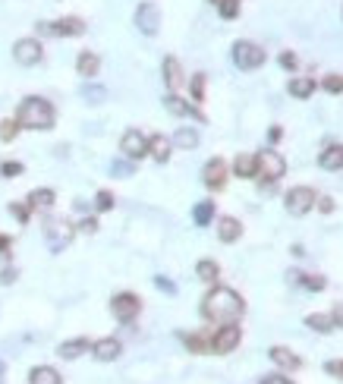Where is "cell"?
I'll list each match as a JSON object with an SVG mask.
<instances>
[{
    "instance_id": "obj_1",
    "label": "cell",
    "mask_w": 343,
    "mask_h": 384,
    "mask_svg": "<svg viewBox=\"0 0 343 384\" xmlns=\"http://www.w3.org/2000/svg\"><path fill=\"white\" fill-rule=\"evenodd\" d=\"M243 312H246V302L230 287H214L211 293L202 299V318H208V322H214V324L240 322Z\"/></svg>"
},
{
    "instance_id": "obj_2",
    "label": "cell",
    "mask_w": 343,
    "mask_h": 384,
    "mask_svg": "<svg viewBox=\"0 0 343 384\" xmlns=\"http://www.w3.org/2000/svg\"><path fill=\"white\" fill-rule=\"evenodd\" d=\"M54 120H57L54 104H51L48 98H42V95L22 98L19 110H16V123H19L22 130H42V132L54 130Z\"/></svg>"
},
{
    "instance_id": "obj_3",
    "label": "cell",
    "mask_w": 343,
    "mask_h": 384,
    "mask_svg": "<svg viewBox=\"0 0 343 384\" xmlns=\"http://www.w3.org/2000/svg\"><path fill=\"white\" fill-rule=\"evenodd\" d=\"M283 173H287V161H283V155H277V151H271V148H265L261 155H255V180H258L261 186L268 183V189H271Z\"/></svg>"
},
{
    "instance_id": "obj_4",
    "label": "cell",
    "mask_w": 343,
    "mask_h": 384,
    "mask_svg": "<svg viewBox=\"0 0 343 384\" xmlns=\"http://www.w3.org/2000/svg\"><path fill=\"white\" fill-rule=\"evenodd\" d=\"M76 236V227L69 224L67 218H48L44 220V240H48V249L51 252H63V249L73 243Z\"/></svg>"
},
{
    "instance_id": "obj_5",
    "label": "cell",
    "mask_w": 343,
    "mask_h": 384,
    "mask_svg": "<svg viewBox=\"0 0 343 384\" xmlns=\"http://www.w3.org/2000/svg\"><path fill=\"white\" fill-rule=\"evenodd\" d=\"M240 340H243L240 324L227 322V324H220L211 337H208V347H211V353H220V356H224V353H234L236 347H240Z\"/></svg>"
},
{
    "instance_id": "obj_6",
    "label": "cell",
    "mask_w": 343,
    "mask_h": 384,
    "mask_svg": "<svg viewBox=\"0 0 343 384\" xmlns=\"http://www.w3.org/2000/svg\"><path fill=\"white\" fill-rule=\"evenodd\" d=\"M38 35H51V38H79L85 35V22L79 16H63L57 22H38Z\"/></svg>"
},
{
    "instance_id": "obj_7",
    "label": "cell",
    "mask_w": 343,
    "mask_h": 384,
    "mask_svg": "<svg viewBox=\"0 0 343 384\" xmlns=\"http://www.w3.org/2000/svg\"><path fill=\"white\" fill-rule=\"evenodd\" d=\"M265 60H268V54H265V48H258L255 42H236L234 44V63L240 69H258Z\"/></svg>"
},
{
    "instance_id": "obj_8",
    "label": "cell",
    "mask_w": 343,
    "mask_h": 384,
    "mask_svg": "<svg viewBox=\"0 0 343 384\" xmlns=\"http://www.w3.org/2000/svg\"><path fill=\"white\" fill-rule=\"evenodd\" d=\"M13 60L19 63V67H38V63L44 60V48L38 38H19V42L13 44Z\"/></svg>"
},
{
    "instance_id": "obj_9",
    "label": "cell",
    "mask_w": 343,
    "mask_h": 384,
    "mask_svg": "<svg viewBox=\"0 0 343 384\" xmlns=\"http://www.w3.org/2000/svg\"><path fill=\"white\" fill-rule=\"evenodd\" d=\"M110 312H114V318L123 324H130L132 318L142 312V299H139L136 293H117L114 299H110Z\"/></svg>"
},
{
    "instance_id": "obj_10",
    "label": "cell",
    "mask_w": 343,
    "mask_h": 384,
    "mask_svg": "<svg viewBox=\"0 0 343 384\" xmlns=\"http://www.w3.org/2000/svg\"><path fill=\"white\" fill-rule=\"evenodd\" d=\"M312 208H315V189H309V186H293V189L287 192V211L293 214V218L309 214Z\"/></svg>"
},
{
    "instance_id": "obj_11",
    "label": "cell",
    "mask_w": 343,
    "mask_h": 384,
    "mask_svg": "<svg viewBox=\"0 0 343 384\" xmlns=\"http://www.w3.org/2000/svg\"><path fill=\"white\" fill-rule=\"evenodd\" d=\"M132 22H136V28L142 35H158V28H161V10H158V3H151V0L139 3Z\"/></svg>"
},
{
    "instance_id": "obj_12",
    "label": "cell",
    "mask_w": 343,
    "mask_h": 384,
    "mask_svg": "<svg viewBox=\"0 0 343 384\" xmlns=\"http://www.w3.org/2000/svg\"><path fill=\"white\" fill-rule=\"evenodd\" d=\"M120 151H123L126 161H142L148 155V139L139 130H126L123 139H120Z\"/></svg>"
},
{
    "instance_id": "obj_13",
    "label": "cell",
    "mask_w": 343,
    "mask_h": 384,
    "mask_svg": "<svg viewBox=\"0 0 343 384\" xmlns=\"http://www.w3.org/2000/svg\"><path fill=\"white\" fill-rule=\"evenodd\" d=\"M164 107L170 110L173 117H193V120H199V123H205V114H202L195 104H189V101H183V98L177 95V91H170V95H164Z\"/></svg>"
},
{
    "instance_id": "obj_14",
    "label": "cell",
    "mask_w": 343,
    "mask_h": 384,
    "mask_svg": "<svg viewBox=\"0 0 343 384\" xmlns=\"http://www.w3.org/2000/svg\"><path fill=\"white\" fill-rule=\"evenodd\" d=\"M202 183L208 189H224L227 183V161L224 158H211L205 167H202Z\"/></svg>"
},
{
    "instance_id": "obj_15",
    "label": "cell",
    "mask_w": 343,
    "mask_h": 384,
    "mask_svg": "<svg viewBox=\"0 0 343 384\" xmlns=\"http://www.w3.org/2000/svg\"><path fill=\"white\" fill-rule=\"evenodd\" d=\"M91 353H95L98 363H114V359L123 353V343H120L117 337H104V340L91 343Z\"/></svg>"
},
{
    "instance_id": "obj_16",
    "label": "cell",
    "mask_w": 343,
    "mask_h": 384,
    "mask_svg": "<svg viewBox=\"0 0 343 384\" xmlns=\"http://www.w3.org/2000/svg\"><path fill=\"white\" fill-rule=\"evenodd\" d=\"M98 69H101V57L95 51H82V54L76 57V73L82 76V79H95Z\"/></svg>"
},
{
    "instance_id": "obj_17",
    "label": "cell",
    "mask_w": 343,
    "mask_h": 384,
    "mask_svg": "<svg viewBox=\"0 0 343 384\" xmlns=\"http://www.w3.org/2000/svg\"><path fill=\"white\" fill-rule=\"evenodd\" d=\"M161 69H164L167 89H170V91H179V89H183L186 79H183V67H179L177 57H164V67H161Z\"/></svg>"
},
{
    "instance_id": "obj_18",
    "label": "cell",
    "mask_w": 343,
    "mask_h": 384,
    "mask_svg": "<svg viewBox=\"0 0 343 384\" xmlns=\"http://www.w3.org/2000/svg\"><path fill=\"white\" fill-rule=\"evenodd\" d=\"M268 356H271V363L281 365V369H287V372H296V369L302 365V359L296 356L293 350H287V347H271Z\"/></svg>"
},
{
    "instance_id": "obj_19",
    "label": "cell",
    "mask_w": 343,
    "mask_h": 384,
    "mask_svg": "<svg viewBox=\"0 0 343 384\" xmlns=\"http://www.w3.org/2000/svg\"><path fill=\"white\" fill-rule=\"evenodd\" d=\"M148 155L158 161V164H167V161H170V139L161 136V132L158 136H151L148 139Z\"/></svg>"
},
{
    "instance_id": "obj_20",
    "label": "cell",
    "mask_w": 343,
    "mask_h": 384,
    "mask_svg": "<svg viewBox=\"0 0 343 384\" xmlns=\"http://www.w3.org/2000/svg\"><path fill=\"white\" fill-rule=\"evenodd\" d=\"M218 236H220V243H236L243 236V224L236 218H220L218 220Z\"/></svg>"
},
{
    "instance_id": "obj_21",
    "label": "cell",
    "mask_w": 343,
    "mask_h": 384,
    "mask_svg": "<svg viewBox=\"0 0 343 384\" xmlns=\"http://www.w3.org/2000/svg\"><path fill=\"white\" fill-rule=\"evenodd\" d=\"M91 350V343L85 340V337H76V340H67L57 347V356L60 359H76V356H82V353Z\"/></svg>"
},
{
    "instance_id": "obj_22",
    "label": "cell",
    "mask_w": 343,
    "mask_h": 384,
    "mask_svg": "<svg viewBox=\"0 0 343 384\" xmlns=\"http://www.w3.org/2000/svg\"><path fill=\"white\" fill-rule=\"evenodd\" d=\"M28 384H63L60 372L51 369V365H35L32 372H28Z\"/></svg>"
},
{
    "instance_id": "obj_23",
    "label": "cell",
    "mask_w": 343,
    "mask_h": 384,
    "mask_svg": "<svg viewBox=\"0 0 343 384\" xmlns=\"http://www.w3.org/2000/svg\"><path fill=\"white\" fill-rule=\"evenodd\" d=\"M318 164L324 171H340L343 167V145H328V148L318 155Z\"/></svg>"
},
{
    "instance_id": "obj_24",
    "label": "cell",
    "mask_w": 343,
    "mask_h": 384,
    "mask_svg": "<svg viewBox=\"0 0 343 384\" xmlns=\"http://www.w3.org/2000/svg\"><path fill=\"white\" fill-rule=\"evenodd\" d=\"M290 95L299 98V101H306L309 95H315V79H309V76H299V79H290Z\"/></svg>"
},
{
    "instance_id": "obj_25",
    "label": "cell",
    "mask_w": 343,
    "mask_h": 384,
    "mask_svg": "<svg viewBox=\"0 0 343 384\" xmlns=\"http://www.w3.org/2000/svg\"><path fill=\"white\" fill-rule=\"evenodd\" d=\"M28 208H51L57 202V195H54V189H48V186H42V189H32L28 192Z\"/></svg>"
},
{
    "instance_id": "obj_26",
    "label": "cell",
    "mask_w": 343,
    "mask_h": 384,
    "mask_svg": "<svg viewBox=\"0 0 343 384\" xmlns=\"http://www.w3.org/2000/svg\"><path fill=\"white\" fill-rule=\"evenodd\" d=\"M234 173L243 180H255V155H236Z\"/></svg>"
},
{
    "instance_id": "obj_27",
    "label": "cell",
    "mask_w": 343,
    "mask_h": 384,
    "mask_svg": "<svg viewBox=\"0 0 343 384\" xmlns=\"http://www.w3.org/2000/svg\"><path fill=\"white\" fill-rule=\"evenodd\" d=\"M195 274H199V281L211 283V281H218L220 268H218V261H211V259H202L199 265H195Z\"/></svg>"
},
{
    "instance_id": "obj_28",
    "label": "cell",
    "mask_w": 343,
    "mask_h": 384,
    "mask_svg": "<svg viewBox=\"0 0 343 384\" xmlns=\"http://www.w3.org/2000/svg\"><path fill=\"white\" fill-rule=\"evenodd\" d=\"M306 324H309L312 331H318V334H331V331H334V318H331V315H322V312L309 315V318H306Z\"/></svg>"
},
{
    "instance_id": "obj_29",
    "label": "cell",
    "mask_w": 343,
    "mask_h": 384,
    "mask_svg": "<svg viewBox=\"0 0 343 384\" xmlns=\"http://www.w3.org/2000/svg\"><path fill=\"white\" fill-rule=\"evenodd\" d=\"M173 142H177L179 148H186V151H189V148H195V145H199V132H195V130H189V126H179V130H177V136H173Z\"/></svg>"
},
{
    "instance_id": "obj_30",
    "label": "cell",
    "mask_w": 343,
    "mask_h": 384,
    "mask_svg": "<svg viewBox=\"0 0 343 384\" xmlns=\"http://www.w3.org/2000/svg\"><path fill=\"white\" fill-rule=\"evenodd\" d=\"M193 220L199 227H208L214 220V202H199L195 205V211H193Z\"/></svg>"
},
{
    "instance_id": "obj_31",
    "label": "cell",
    "mask_w": 343,
    "mask_h": 384,
    "mask_svg": "<svg viewBox=\"0 0 343 384\" xmlns=\"http://www.w3.org/2000/svg\"><path fill=\"white\" fill-rule=\"evenodd\" d=\"M214 3H218V13L224 19H236L240 16V0H214Z\"/></svg>"
},
{
    "instance_id": "obj_32",
    "label": "cell",
    "mask_w": 343,
    "mask_h": 384,
    "mask_svg": "<svg viewBox=\"0 0 343 384\" xmlns=\"http://www.w3.org/2000/svg\"><path fill=\"white\" fill-rule=\"evenodd\" d=\"M183 343L189 347V353H205V350H211V347H208V337H202V334H186Z\"/></svg>"
},
{
    "instance_id": "obj_33",
    "label": "cell",
    "mask_w": 343,
    "mask_h": 384,
    "mask_svg": "<svg viewBox=\"0 0 343 384\" xmlns=\"http://www.w3.org/2000/svg\"><path fill=\"white\" fill-rule=\"evenodd\" d=\"M22 126L16 123V120H0V142H13L16 136H19Z\"/></svg>"
},
{
    "instance_id": "obj_34",
    "label": "cell",
    "mask_w": 343,
    "mask_h": 384,
    "mask_svg": "<svg viewBox=\"0 0 343 384\" xmlns=\"http://www.w3.org/2000/svg\"><path fill=\"white\" fill-rule=\"evenodd\" d=\"M296 277H299V283L306 290H324L328 287V281H324L322 274H296Z\"/></svg>"
},
{
    "instance_id": "obj_35",
    "label": "cell",
    "mask_w": 343,
    "mask_h": 384,
    "mask_svg": "<svg viewBox=\"0 0 343 384\" xmlns=\"http://www.w3.org/2000/svg\"><path fill=\"white\" fill-rule=\"evenodd\" d=\"M10 214H13V218L19 220V224H28V218H32V208H28V202H26V205L13 202V205H10Z\"/></svg>"
},
{
    "instance_id": "obj_36",
    "label": "cell",
    "mask_w": 343,
    "mask_h": 384,
    "mask_svg": "<svg viewBox=\"0 0 343 384\" xmlns=\"http://www.w3.org/2000/svg\"><path fill=\"white\" fill-rule=\"evenodd\" d=\"M82 95L89 98V104H101L104 98H107V91H104L101 85H85V89H82Z\"/></svg>"
},
{
    "instance_id": "obj_37",
    "label": "cell",
    "mask_w": 343,
    "mask_h": 384,
    "mask_svg": "<svg viewBox=\"0 0 343 384\" xmlns=\"http://www.w3.org/2000/svg\"><path fill=\"white\" fill-rule=\"evenodd\" d=\"M95 208L98 211H110V208H114V192H107V189H101L95 195Z\"/></svg>"
},
{
    "instance_id": "obj_38",
    "label": "cell",
    "mask_w": 343,
    "mask_h": 384,
    "mask_svg": "<svg viewBox=\"0 0 343 384\" xmlns=\"http://www.w3.org/2000/svg\"><path fill=\"white\" fill-rule=\"evenodd\" d=\"M193 101H205V73L193 76Z\"/></svg>"
},
{
    "instance_id": "obj_39",
    "label": "cell",
    "mask_w": 343,
    "mask_h": 384,
    "mask_svg": "<svg viewBox=\"0 0 343 384\" xmlns=\"http://www.w3.org/2000/svg\"><path fill=\"white\" fill-rule=\"evenodd\" d=\"M110 173H114V177H132V161H114Z\"/></svg>"
},
{
    "instance_id": "obj_40",
    "label": "cell",
    "mask_w": 343,
    "mask_h": 384,
    "mask_svg": "<svg viewBox=\"0 0 343 384\" xmlns=\"http://www.w3.org/2000/svg\"><path fill=\"white\" fill-rule=\"evenodd\" d=\"M0 173H3V177H19L22 164L19 161H3V164H0Z\"/></svg>"
},
{
    "instance_id": "obj_41",
    "label": "cell",
    "mask_w": 343,
    "mask_h": 384,
    "mask_svg": "<svg viewBox=\"0 0 343 384\" xmlns=\"http://www.w3.org/2000/svg\"><path fill=\"white\" fill-rule=\"evenodd\" d=\"M324 89H328L331 95H340L343 91V76H328V79H324Z\"/></svg>"
},
{
    "instance_id": "obj_42",
    "label": "cell",
    "mask_w": 343,
    "mask_h": 384,
    "mask_svg": "<svg viewBox=\"0 0 343 384\" xmlns=\"http://www.w3.org/2000/svg\"><path fill=\"white\" fill-rule=\"evenodd\" d=\"M281 67H283V69H290V73H293V69L299 67V60H296L293 51H283V54H281Z\"/></svg>"
},
{
    "instance_id": "obj_43",
    "label": "cell",
    "mask_w": 343,
    "mask_h": 384,
    "mask_svg": "<svg viewBox=\"0 0 343 384\" xmlns=\"http://www.w3.org/2000/svg\"><path fill=\"white\" fill-rule=\"evenodd\" d=\"M16 277H19V271H16V268H3V271H0V287H7V283H13Z\"/></svg>"
},
{
    "instance_id": "obj_44",
    "label": "cell",
    "mask_w": 343,
    "mask_h": 384,
    "mask_svg": "<svg viewBox=\"0 0 343 384\" xmlns=\"http://www.w3.org/2000/svg\"><path fill=\"white\" fill-rule=\"evenodd\" d=\"M324 372H328V375H334V378H343V359H331V363L324 365Z\"/></svg>"
},
{
    "instance_id": "obj_45",
    "label": "cell",
    "mask_w": 343,
    "mask_h": 384,
    "mask_svg": "<svg viewBox=\"0 0 343 384\" xmlns=\"http://www.w3.org/2000/svg\"><path fill=\"white\" fill-rule=\"evenodd\" d=\"M315 202H318V211H324V214L334 211V199H331V195H322V199H315Z\"/></svg>"
},
{
    "instance_id": "obj_46",
    "label": "cell",
    "mask_w": 343,
    "mask_h": 384,
    "mask_svg": "<svg viewBox=\"0 0 343 384\" xmlns=\"http://www.w3.org/2000/svg\"><path fill=\"white\" fill-rule=\"evenodd\" d=\"M79 230H82V234H95V230H98V220L95 218H85L82 224H79Z\"/></svg>"
},
{
    "instance_id": "obj_47",
    "label": "cell",
    "mask_w": 343,
    "mask_h": 384,
    "mask_svg": "<svg viewBox=\"0 0 343 384\" xmlns=\"http://www.w3.org/2000/svg\"><path fill=\"white\" fill-rule=\"evenodd\" d=\"M261 384H293V381L283 378V375H265V378H261Z\"/></svg>"
},
{
    "instance_id": "obj_48",
    "label": "cell",
    "mask_w": 343,
    "mask_h": 384,
    "mask_svg": "<svg viewBox=\"0 0 343 384\" xmlns=\"http://www.w3.org/2000/svg\"><path fill=\"white\" fill-rule=\"evenodd\" d=\"M10 246H13V240L7 234H0V255H10Z\"/></svg>"
},
{
    "instance_id": "obj_49",
    "label": "cell",
    "mask_w": 343,
    "mask_h": 384,
    "mask_svg": "<svg viewBox=\"0 0 343 384\" xmlns=\"http://www.w3.org/2000/svg\"><path fill=\"white\" fill-rule=\"evenodd\" d=\"M155 283H158V287L164 290V293H173V290H177V287H173L170 281H167V277H155Z\"/></svg>"
},
{
    "instance_id": "obj_50",
    "label": "cell",
    "mask_w": 343,
    "mask_h": 384,
    "mask_svg": "<svg viewBox=\"0 0 343 384\" xmlns=\"http://www.w3.org/2000/svg\"><path fill=\"white\" fill-rule=\"evenodd\" d=\"M331 318H334V328H343V306H337V309L331 312Z\"/></svg>"
},
{
    "instance_id": "obj_51",
    "label": "cell",
    "mask_w": 343,
    "mask_h": 384,
    "mask_svg": "<svg viewBox=\"0 0 343 384\" xmlns=\"http://www.w3.org/2000/svg\"><path fill=\"white\" fill-rule=\"evenodd\" d=\"M3 372H7V369H3V363H0V384H3Z\"/></svg>"
},
{
    "instance_id": "obj_52",
    "label": "cell",
    "mask_w": 343,
    "mask_h": 384,
    "mask_svg": "<svg viewBox=\"0 0 343 384\" xmlns=\"http://www.w3.org/2000/svg\"><path fill=\"white\" fill-rule=\"evenodd\" d=\"M211 3H214V0H211Z\"/></svg>"
}]
</instances>
